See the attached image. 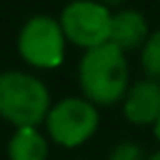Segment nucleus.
I'll use <instances>...</instances> for the list:
<instances>
[{
	"label": "nucleus",
	"instance_id": "obj_1",
	"mask_svg": "<svg viewBox=\"0 0 160 160\" xmlns=\"http://www.w3.org/2000/svg\"><path fill=\"white\" fill-rule=\"evenodd\" d=\"M79 86L84 98L95 107L123 102L130 88V68L125 53L112 42L84 51L79 60Z\"/></svg>",
	"mask_w": 160,
	"mask_h": 160
},
{
	"label": "nucleus",
	"instance_id": "obj_2",
	"mask_svg": "<svg viewBox=\"0 0 160 160\" xmlns=\"http://www.w3.org/2000/svg\"><path fill=\"white\" fill-rule=\"evenodd\" d=\"M49 109L51 95L42 79L19 70L0 74V116L14 128H37Z\"/></svg>",
	"mask_w": 160,
	"mask_h": 160
},
{
	"label": "nucleus",
	"instance_id": "obj_3",
	"mask_svg": "<svg viewBox=\"0 0 160 160\" xmlns=\"http://www.w3.org/2000/svg\"><path fill=\"white\" fill-rule=\"evenodd\" d=\"M65 32L51 16H30L19 30V56L37 70H56L65 60Z\"/></svg>",
	"mask_w": 160,
	"mask_h": 160
},
{
	"label": "nucleus",
	"instance_id": "obj_4",
	"mask_svg": "<svg viewBox=\"0 0 160 160\" xmlns=\"http://www.w3.org/2000/svg\"><path fill=\"white\" fill-rule=\"evenodd\" d=\"M44 125L53 144L63 148H77L95 135L100 125V114L98 107L86 98H65L51 104Z\"/></svg>",
	"mask_w": 160,
	"mask_h": 160
},
{
	"label": "nucleus",
	"instance_id": "obj_5",
	"mask_svg": "<svg viewBox=\"0 0 160 160\" xmlns=\"http://www.w3.org/2000/svg\"><path fill=\"white\" fill-rule=\"evenodd\" d=\"M58 23L65 32V40L88 51L109 42L112 12L98 0H72L60 12Z\"/></svg>",
	"mask_w": 160,
	"mask_h": 160
},
{
	"label": "nucleus",
	"instance_id": "obj_6",
	"mask_svg": "<svg viewBox=\"0 0 160 160\" xmlns=\"http://www.w3.org/2000/svg\"><path fill=\"white\" fill-rule=\"evenodd\" d=\"M123 116L132 125H153L160 116V81L139 79L123 98Z\"/></svg>",
	"mask_w": 160,
	"mask_h": 160
},
{
	"label": "nucleus",
	"instance_id": "obj_7",
	"mask_svg": "<svg viewBox=\"0 0 160 160\" xmlns=\"http://www.w3.org/2000/svg\"><path fill=\"white\" fill-rule=\"evenodd\" d=\"M151 37V28H148L146 16L139 9H118L112 14V32H109V42L123 53L137 51L146 44Z\"/></svg>",
	"mask_w": 160,
	"mask_h": 160
},
{
	"label": "nucleus",
	"instance_id": "obj_8",
	"mask_svg": "<svg viewBox=\"0 0 160 160\" xmlns=\"http://www.w3.org/2000/svg\"><path fill=\"white\" fill-rule=\"evenodd\" d=\"M9 160H47L49 142L37 128H16L7 144Z\"/></svg>",
	"mask_w": 160,
	"mask_h": 160
},
{
	"label": "nucleus",
	"instance_id": "obj_9",
	"mask_svg": "<svg viewBox=\"0 0 160 160\" xmlns=\"http://www.w3.org/2000/svg\"><path fill=\"white\" fill-rule=\"evenodd\" d=\"M139 60H142V70L146 72L148 79L160 81V28L153 30L146 44L142 47Z\"/></svg>",
	"mask_w": 160,
	"mask_h": 160
},
{
	"label": "nucleus",
	"instance_id": "obj_10",
	"mask_svg": "<svg viewBox=\"0 0 160 160\" xmlns=\"http://www.w3.org/2000/svg\"><path fill=\"white\" fill-rule=\"evenodd\" d=\"M107 160H148V158L139 144H135V142H118L109 151Z\"/></svg>",
	"mask_w": 160,
	"mask_h": 160
},
{
	"label": "nucleus",
	"instance_id": "obj_11",
	"mask_svg": "<svg viewBox=\"0 0 160 160\" xmlns=\"http://www.w3.org/2000/svg\"><path fill=\"white\" fill-rule=\"evenodd\" d=\"M153 135H156V139H158V144H160V116H158L156 123H153Z\"/></svg>",
	"mask_w": 160,
	"mask_h": 160
},
{
	"label": "nucleus",
	"instance_id": "obj_12",
	"mask_svg": "<svg viewBox=\"0 0 160 160\" xmlns=\"http://www.w3.org/2000/svg\"><path fill=\"white\" fill-rule=\"evenodd\" d=\"M98 2H102L104 7H109V5H123L125 0H98Z\"/></svg>",
	"mask_w": 160,
	"mask_h": 160
},
{
	"label": "nucleus",
	"instance_id": "obj_13",
	"mask_svg": "<svg viewBox=\"0 0 160 160\" xmlns=\"http://www.w3.org/2000/svg\"><path fill=\"white\" fill-rule=\"evenodd\" d=\"M148 160H160V148H158L156 153H153V156H148Z\"/></svg>",
	"mask_w": 160,
	"mask_h": 160
}]
</instances>
